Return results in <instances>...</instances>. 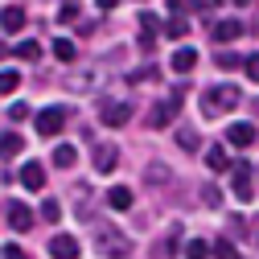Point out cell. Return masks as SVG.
Returning <instances> with one entry per match:
<instances>
[{
  "label": "cell",
  "instance_id": "40",
  "mask_svg": "<svg viewBox=\"0 0 259 259\" xmlns=\"http://www.w3.org/2000/svg\"><path fill=\"white\" fill-rule=\"evenodd\" d=\"M0 58H5V46H0Z\"/></svg>",
  "mask_w": 259,
  "mask_h": 259
},
{
  "label": "cell",
  "instance_id": "2",
  "mask_svg": "<svg viewBox=\"0 0 259 259\" xmlns=\"http://www.w3.org/2000/svg\"><path fill=\"white\" fill-rule=\"evenodd\" d=\"M243 103V95H239V87H210L206 95H202V111L206 115H226V111H235Z\"/></svg>",
  "mask_w": 259,
  "mask_h": 259
},
{
  "label": "cell",
  "instance_id": "14",
  "mask_svg": "<svg viewBox=\"0 0 259 259\" xmlns=\"http://www.w3.org/2000/svg\"><path fill=\"white\" fill-rule=\"evenodd\" d=\"M243 37V25L239 21H218L214 25V41H239Z\"/></svg>",
  "mask_w": 259,
  "mask_h": 259
},
{
  "label": "cell",
  "instance_id": "9",
  "mask_svg": "<svg viewBox=\"0 0 259 259\" xmlns=\"http://www.w3.org/2000/svg\"><path fill=\"white\" fill-rule=\"evenodd\" d=\"M9 222H13V231H33V210L21 202H9Z\"/></svg>",
  "mask_w": 259,
  "mask_h": 259
},
{
  "label": "cell",
  "instance_id": "18",
  "mask_svg": "<svg viewBox=\"0 0 259 259\" xmlns=\"http://www.w3.org/2000/svg\"><path fill=\"white\" fill-rule=\"evenodd\" d=\"M21 148H25V140L17 132H0V156H17Z\"/></svg>",
  "mask_w": 259,
  "mask_h": 259
},
{
  "label": "cell",
  "instance_id": "25",
  "mask_svg": "<svg viewBox=\"0 0 259 259\" xmlns=\"http://www.w3.org/2000/svg\"><path fill=\"white\" fill-rule=\"evenodd\" d=\"M202 202H206L210 210H218V206H222V193H218L214 185H206V189H202Z\"/></svg>",
  "mask_w": 259,
  "mask_h": 259
},
{
  "label": "cell",
  "instance_id": "22",
  "mask_svg": "<svg viewBox=\"0 0 259 259\" xmlns=\"http://www.w3.org/2000/svg\"><path fill=\"white\" fill-rule=\"evenodd\" d=\"M41 218H46V222H58V218H62V202H58V198H46V202H41Z\"/></svg>",
  "mask_w": 259,
  "mask_h": 259
},
{
  "label": "cell",
  "instance_id": "3",
  "mask_svg": "<svg viewBox=\"0 0 259 259\" xmlns=\"http://www.w3.org/2000/svg\"><path fill=\"white\" fill-rule=\"evenodd\" d=\"M66 115H70L66 103H54V107L37 111V136H58L62 127H66Z\"/></svg>",
  "mask_w": 259,
  "mask_h": 259
},
{
  "label": "cell",
  "instance_id": "24",
  "mask_svg": "<svg viewBox=\"0 0 259 259\" xmlns=\"http://www.w3.org/2000/svg\"><path fill=\"white\" fill-rule=\"evenodd\" d=\"M17 58H25V62H37V58H41V46H37V41H21V46H17Z\"/></svg>",
  "mask_w": 259,
  "mask_h": 259
},
{
  "label": "cell",
  "instance_id": "20",
  "mask_svg": "<svg viewBox=\"0 0 259 259\" xmlns=\"http://www.w3.org/2000/svg\"><path fill=\"white\" fill-rule=\"evenodd\" d=\"M21 87V74L17 70H0V95H13Z\"/></svg>",
  "mask_w": 259,
  "mask_h": 259
},
{
  "label": "cell",
  "instance_id": "17",
  "mask_svg": "<svg viewBox=\"0 0 259 259\" xmlns=\"http://www.w3.org/2000/svg\"><path fill=\"white\" fill-rule=\"evenodd\" d=\"M193 66H198V54H193V50H177L173 54V70L177 74H189Z\"/></svg>",
  "mask_w": 259,
  "mask_h": 259
},
{
  "label": "cell",
  "instance_id": "7",
  "mask_svg": "<svg viewBox=\"0 0 259 259\" xmlns=\"http://www.w3.org/2000/svg\"><path fill=\"white\" fill-rule=\"evenodd\" d=\"M50 255H54V259H78L82 247H78L74 235H54V239H50Z\"/></svg>",
  "mask_w": 259,
  "mask_h": 259
},
{
  "label": "cell",
  "instance_id": "1",
  "mask_svg": "<svg viewBox=\"0 0 259 259\" xmlns=\"http://www.w3.org/2000/svg\"><path fill=\"white\" fill-rule=\"evenodd\" d=\"M95 247H99L103 259H127V255H132V239H127L119 226H99V235H95Z\"/></svg>",
  "mask_w": 259,
  "mask_h": 259
},
{
  "label": "cell",
  "instance_id": "13",
  "mask_svg": "<svg viewBox=\"0 0 259 259\" xmlns=\"http://www.w3.org/2000/svg\"><path fill=\"white\" fill-rule=\"evenodd\" d=\"M206 169H210V173L231 169V160H226V148H222V144H210V148H206Z\"/></svg>",
  "mask_w": 259,
  "mask_h": 259
},
{
  "label": "cell",
  "instance_id": "39",
  "mask_svg": "<svg viewBox=\"0 0 259 259\" xmlns=\"http://www.w3.org/2000/svg\"><path fill=\"white\" fill-rule=\"evenodd\" d=\"M235 5H251V0H235Z\"/></svg>",
  "mask_w": 259,
  "mask_h": 259
},
{
  "label": "cell",
  "instance_id": "26",
  "mask_svg": "<svg viewBox=\"0 0 259 259\" xmlns=\"http://www.w3.org/2000/svg\"><path fill=\"white\" fill-rule=\"evenodd\" d=\"M214 255H218V259H235V243H231V239H218V243H214Z\"/></svg>",
  "mask_w": 259,
  "mask_h": 259
},
{
  "label": "cell",
  "instance_id": "29",
  "mask_svg": "<svg viewBox=\"0 0 259 259\" xmlns=\"http://www.w3.org/2000/svg\"><path fill=\"white\" fill-rule=\"evenodd\" d=\"M144 177H148V181H165L169 173H165V169H160V165H148V169H144Z\"/></svg>",
  "mask_w": 259,
  "mask_h": 259
},
{
  "label": "cell",
  "instance_id": "37",
  "mask_svg": "<svg viewBox=\"0 0 259 259\" xmlns=\"http://www.w3.org/2000/svg\"><path fill=\"white\" fill-rule=\"evenodd\" d=\"M95 5H99V9H115V5H119V0H95Z\"/></svg>",
  "mask_w": 259,
  "mask_h": 259
},
{
  "label": "cell",
  "instance_id": "36",
  "mask_svg": "<svg viewBox=\"0 0 259 259\" xmlns=\"http://www.w3.org/2000/svg\"><path fill=\"white\" fill-rule=\"evenodd\" d=\"M169 9H173V13H177V17H181V13H185V9H189V0H169Z\"/></svg>",
  "mask_w": 259,
  "mask_h": 259
},
{
  "label": "cell",
  "instance_id": "31",
  "mask_svg": "<svg viewBox=\"0 0 259 259\" xmlns=\"http://www.w3.org/2000/svg\"><path fill=\"white\" fill-rule=\"evenodd\" d=\"M218 66H222V70H235V66H239V58H231V54H218Z\"/></svg>",
  "mask_w": 259,
  "mask_h": 259
},
{
  "label": "cell",
  "instance_id": "21",
  "mask_svg": "<svg viewBox=\"0 0 259 259\" xmlns=\"http://www.w3.org/2000/svg\"><path fill=\"white\" fill-rule=\"evenodd\" d=\"M185 259H210V243H202V239L185 243Z\"/></svg>",
  "mask_w": 259,
  "mask_h": 259
},
{
  "label": "cell",
  "instance_id": "27",
  "mask_svg": "<svg viewBox=\"0 0 259 259\" xmlns=\"http://www.w3.org/2000/svg\"><path fill=\"white\" fill-rule=\"evenodd\" d=\"M177 247H181V226H169V239H165V247H160V251H169V255H173Z\"/></svg>",
  "mask_w": 259,
  "mask_h": 259
},
{
  "label": "cell",
  "instance_id": "8",
  "mask_svg": "<svg viewBox=\"0 0 259 259\" xmlns=\"http://www.w3.org/2000/svg\"><path fill=\"white\" fill-rule=\"evenodd\" d=\"M226 144L251 148V144H255V123H231V127H226Z\"/></svg>",
  "mask_w": 259,
  "mask_h": 259
},
{
  "label": "cell",
  "instance_id": "35",
  "mask_svg": "<svg viewBox=\"0 0 259 259\" xmlns=\"http://www.w3.org/2000/svg\"><path fill=\"white\" fill-rule=\"evenodd\" d=\"M243 66H247V78H259V62H255V58H247Z\"/></svg>",
  "mask_w": 259,
  "mask_h": 259
},
{
  "label": "cell",
  "instance_id": "33",
  "mask_svg": "<svg viewBox=\"0 0 259 259\" xmlns=\"http://www.w3.org/2000/svg\"><path fill=\"white\" fill-rule=\"evenodd\" d=\"M9 115H13V119H25V115H29V107H25V103H13V107H9Z\"/></svg>",
  "mask_w": 259,
  "mask_h": 259
},
{
  "label": "cell",
  "instance_id": "4",
  "mask_svg": "<svg viewBox=\"0 0 259 259\" xmlns=\"http://www.w3.org/2000/svg\"><path fill=\"white\" fill-rule=\"evenodd\" d=\"M231 189H235L239 202H251V198H255V165H251V160L235 165V173H231Z\"/></svg>",
  "mask_w": 259,
  "mask_h": 259
},
{
  "label": "cell",
  "instance_id": "28",
  "mask_svg": "<svg viewBox=\"0 0 259 259\" xmlns=\"http://www.w3.org/2000/svg\"><path fill=\"white\" fill-rule=\"evenodd\" d=\"M177 144L185 152H198V136H193V132H177Z\"/></svg>",
  "mask_w": 259,
  "mask_h": 259
},
{
  "label": "cell",
  "instance_id": "30",
  "mask_svg": "<svg viewBox=\"0 0 259 259\" xmlns=\"http://www.w3.org/2000/svg\"><path fill=\"white\" fill-rule=\"evenodd\" d=\"M0 259H29V255H25V251H21L17 243H9V247H5V255H0Z\"/></svg>",
  "mask_w": 259,
  "mask_h": 259
},
{
  "label": "cell",
  "instance_id": "15",
  "mask_svg": "<svg viewBox=\"0 0 259 259\" xmlns=\"http://www.w3.org/2000/svg\"><path fill=\"white\" fill-rule=\"evenodd\" d=\"M107 206H111V210H132V189H127V185L107 189Z\"/></svg>",
  "mask_w": 259,
  "mask_h": 259
},
{
  "label": "cell",
  "instance_id": "32",
  "mask_svg": "<svg viewBox=\"0 0 259 259\" xmlns=\"http://www.w3.org/2000/svg\"><path fill=\"white\" fill-rule=\"evenodd\" d=\"M140 50L152 54V50H156V37H152V33H140Z\"/></svg>",
  "mask_w": 259,
  "mask_h": 259
},
{
  "label": "cell",
  "instance_id": "16",
  "mask_svg": "<svg viewBox=\"0 0 259 259\" xmlns=\"http://www.w3.org/2000/svg\"><path fill=\"white\" fill-rule=\"evenodd\" d=\"M50 160H54V165H58V169H70V165H74V160H78V148H74V144H58Z\"/></svg>",
  "mask_w": 259,
  "mask_h": 259
},
{
  "label": "cell",
  "instance_id": "23",
  "mask_svg": "<svg viewBox=\"0 0 259 259\" xmlns=\"http://www.w3.org/2000/svg\"><path fill=\"white\" fill-rule=\"evenodd\" d=\"M54 54H58V62H74V41L58 37V41H54Z\"/></svg>",
  "mask_w": 259,
  "mask_h": 259
},
{
  "label": "cell",
  "instance_id": "34",
  "mask_svg": "<svg viewBox=\"0 0 259 259\" xmlns=\"http://www.w3.org/2000/svg\"><path fill=\"white\" fill-rule=\"evenodd\" d=\"M58 17H62V21H74V17H78V9H74V5H62V13H58Z\"/></svg>",
  "mask_w": 259,
  "mask_h": 259
},
{
  "label": "cell",
  "instance_id": "19",
  "mask_svg": "<svg viewBox=\"0 0 259 259\" xmlns=\"http://www.w3.org/2000/svg\"><path fill=\"white\" fill-rule=\"evenodd\" d=\"M165 33H169L173 41H181V37L189 33V21H185V17H169V21H165Z\"/></svg>",
  "mask_w": 259,
  "mask_h": 259
},
{
  "label": "cell",
  "instance_id": "6",
  "mask_svg": "<svg viewBox=\"0 0 259 259\" xmlns=\"http://www.w3.org/2000/svg\"><path fill=\"white\" fill-rule=\"evenodd\" d=\"M99 119H103L107 127H123L127 119H132V103H127V99H111V103L99 107Z\"/></svg>",
  "mask_w": 259,
  "mask_h": 259
},
{
  "label": "cell",
  "instance_id": "12",
  "mask_svg": "<svg viewBox=\"0 0 259 259\" xmlns=\"http://www.w3.org/2000/svg\"><path fill=\"white\" fill-rule=\"evenodd\" d=\"M115 160H119V148L115 144H99V148H95V169H99V173H111Z\"/></svg>",
  "mask_w": 259,
  "mask_h": 259
},
{
  "label": "cell",
  "instance_id": "5",
  "mask_svg": "<svg viewBox=\"0 0 259 259\" xmlns=\"http://www.w3.org/2000/svg\"><path fill=\"white\" fill-rule=\"evenodd\" d=\"M181 111V95H165V99H156L152 111H148V127H165L169 119H177Z\"/></svg>",
  "mask_w": 259,
  "mask_h": 259
},
{
  "label": "cell",
  "instance_id": "11",
  "mask_svg": "<svg viewBox=\"0 0 259 259\" xmlns=\"http://www.w3.org/2000/svg\"><path fill=\"white\" fill-rule=\"evenodd\" d=\"M21 185H25L29 193H37V189H46V169L37 165V160H33V165H25V169H21Z\"/></svg>",
  "mask_w": 259,
  "mask_h": 259
},
{
  "label": "cell",
  "instance_id": "10",
  "mask_svg": "<svg viewBox=\"0 0 259 259\" xmlns=\"http://www.w3.org/2000/svg\"><path fill=\"white\" fill-rule=\"evenodd\" d=\"M0 29H5V33H21V29H25V9L9 5L5 13H0Z\"/></svg>",
  "mask_w": 259,
  "mask_h": 259
},
{
  "label": "cell",
  "instance_id": "38",
  "mask_svg": "<svg viewBox=\"0 0 259 259\" xmlns=\"http://www.w3.org/2000/svg\"><path fill=\"white\" fill-rule=\"evenodd\" d=\"M198 5H202V9H218V5H222V0H198Z\"/></svg>",
  "mask_w": 259,
  "mask_h": 259
}]
</instances>
